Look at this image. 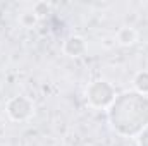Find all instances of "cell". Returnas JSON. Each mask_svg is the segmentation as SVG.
Masks as SVG:
<instances>
[{"label":"cell","mask_w":148,"mask_h":146,"mask_svg":"<svg viewBox=\"0 0 148 146\" xmlns=\"http://www.w3.org/2000/svg\"><path fill=\"white\" fill-rule=\"evenodd\" d=\"M109 122L122 136H138L148 126V96L136 91L117 96L109 107Z\"/></svg>","instance_id":"cell-1"},{"label":"cell","mask_w":148,"mask_h":146,"mask_svg":"<svg viewBox=\"0 0 148 146\" xmlns=\"http://www.w3.org/2000/svg\"><path fill=\"white\" fill-rule=\"evenodd\" d=\"M33 103L26 96H14L7 102V115L14 122H24L33 115Z\"/></svg>","instance_id":"cell-3"},{"label":"cell","mask_w":148,"mask_h":146,"mask_svg":"<svg viewBox=\"0 0 148 146\" xmlns=\"http://www.w3.org/2000/svg\"><path fill=\"white\" fill-rule=\"evenodd\" d=\"M64 52L69 57H81L86 52V43L81 36H71L64 43Z\"/></svg>","instance_id":"cell-4"},{"label":"cell","mask_w":148,"mask_h":146,"mask_svg":"<svg viewBox=\"0 0 148 146\" xmlns=\"http://www.w3.org/2000/svg\"><path fill=\"white\" fill-rule=\"evenodd\" d=\"M136 40H138V33H136L134 28H127L126 26V28H121L117 31V41L121 45H133Z\"/></svg>","instance_id":"cell-5"},{"label":"cell","mask_w":148,"mask_h":146,"mask_svg":"<svg viewBox=\"0 0 148 146\" xmlns=\"http://www.w3.org/2000/svg\"><path fill=\"white\" fill-rule=\"evenodd\" d=\"M134 88L136 93L140 95H148V71H141L134 76Z\"/></svg>","instance_id":"cell-6"},{"label":"cell","mask_w":148,"mask_h":146,"mask_svg":"<svg viewBox=\"0 0 148 146\" xmlns=\"http://www.w3.org/2000/svg\"><path fill=\"white\" fill-rule=\"evenodd\" d=\"M21 24L24 26V28H33L35 24H36V21H38V16L35 14V12H26V14H23L21 16Z\"/></svg>","instance_id":"cell-7"},{"label":"cell","mask_w":148,"mask_h":146,"mask_svg":"<svg viewBox=\"0 0 148 146\" xmlns=\"http://www.w3.org/2000/svg\"><path fill=\"white\" fill-rule=\"evenodd\" d=\"M138 145L140 146H148V126L138 134Z\"/></svg>","instance_id":"cell-8"},{"label":"cell","mask_w":148,"mask_h":146,"mask_svg":"<svg viewBox=\"0 0 148 146\" xmlns=\"http://www.w3.org/2000/svg\"><path fill=\"white\" fill-rule=\"evenodd\" d=\"M86 100L95 108H107L115 100V91L107 81H95L86 89Z\"/></svg>","instance_id":"cell-2"}]
</instances>
